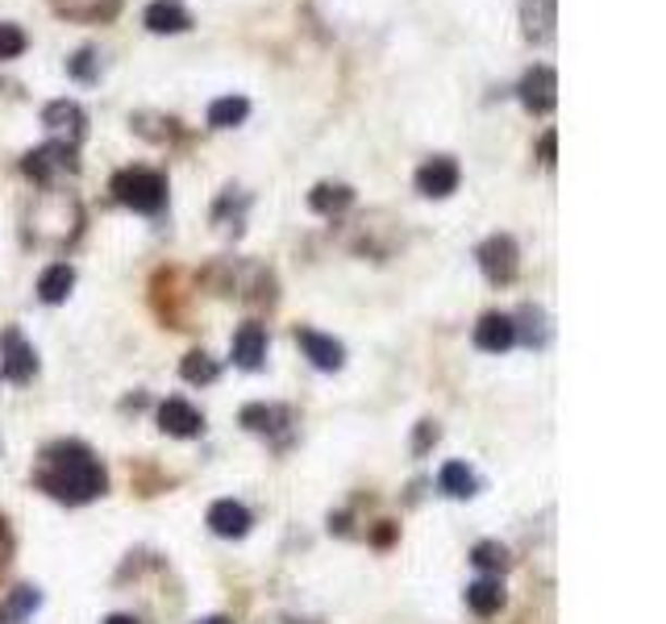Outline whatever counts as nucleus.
Listing matches in <instances>:
<instances>
[{"instance_id": "423d86ee", "label": "nucleus", "mask_w": 666, "mask_h": 624, "mask_svg": "<svg viewBox=\"0 0 666 624\" xmlns=\"http://www.w3.org/2000/svg\"><path fill=\"white\" fill-rule=\"evenodd\" d=\"M0 375L9 383H29L38 375V354L25 342L17 329H4L0 333Z\"/></svg>"}, {"instance_id": "c85d7f7f", "label": "nucleus", "mask_w": 666, "mask_h": 624, "mask_svg": "<svg viewBox=\"0 0 666 624\" xmlns=\"http://www.w3.org/2000/svg\"><path fill=\"white\" fill-rule=\"evenodd\" d=\"M538 159L546 162V167H554V159H558V134L554 130H546L542 142H538Z\"/></svg>"}, {"instance_id": "cd10ccee", "label": "nucleus", "mask_w": 666, "mask_h": 624, "mask_svg": "<svg viewBox=\"0 0 666 624\" xmlns=\"http://www.w3.org/2000/svg\"><path fill=\"white\" fill-rule=\"evenodd\" d=\"M25 47H29V38H25L22 25L0 22V59H17V54H25Z\"/></svg>"}, {"instance_id": "7c9ffc66", "label": "nucleus", "mask_w": 666, "mask_h": 624, "mask_svg": "<svg viewBox=\"0 0 666 624\" xmlns=\"http://www.w3.org/2000/svg\"><path fill=\"white\" fill-rule=\"evenodd\" d=\"M104 624H138V621H134V616H121V612H118V616H109Z\"/></svg>"}, {"instance_id": "aec40b11", "label": "nucleus", "mask_w": 666, "mask_h": 624, "mask_svg": "<svg viewBox=\"0 0 666 624\" xmlns=\"http://www.w3.org/2000/svg\"><path fill=\"white\" fill-rule=\"evenodd\" d=\"M250 117V100L246 96H217L213 105H209V125L213 130H234V125H242Z\"/></svg>"}, {"instance_id": "b1692460", "label": "nucleus", "mask_w": 666, "mask_h": 624, "mask_svg": "<svg viewBox=\"0 0 666 624\" xmlns=\"http://www.w3.org/2000/svg\"><path fill=\"white\" fill-rule=\"evenodd\" d=\"M67 75L75 84H100V50L96 47H79L67 59Z\"/></svg>"}, {"instance_id": "7ed1b4c3", "label": "nucleus", "mask_w": 666, "mask_h": 624, "mask_svg": "<svg viewBox=\"0 0 666 624\" xmlns=\"http://www.w3.org/2000/svg\"><path fill=\"white\" fill-rule=\"evenodd\" d=\"M22 171L34 184H54V175H75L79 159H75L72 142H47V146H38V150L25 155Z\"/></svg>"}, {"instance_id": "4be33fe9", "label": "nucleus", "mask_w": 666, "mask_h": 624, "mask_svg": "<svg viewBox=\"0 0 666 624\" xmlns=\"http://www.w3.org/2000/svg\"><path fill=\"white\" fill-rule=\"evenodd\" d=\"M513 329H517V338H525L529 346H546L550 342V321L542 308H533V304H525L521 313L513 317Z\"/></svg>"}, {"instance_id": "2eb2a0df", "label": "nucleus", "mask_w": 666, "mask_h": 624, "mask_svg": "<svg viewBox=\"0 0 666 624\" xmlns=\"http://www.w3.org/2000/svg\"><path fill=\"white\" fill-rule=\"evenodd\" d=\"M250 512H246V504H238V500H217L213 509H209V529L217 533V537H246L250 533Z\"/></svg>"}, {"instance_id": "c756f323", "label": "nucleus", "mask_w": 666, "mask_h": 624, "mask_svg": "<svg viewBox=\"0 0 666 624\" xmlns=\"http://www.w3.org/2000/svg\"><path fill=\"white\" fill-rule=\"evenodd\" d=\"M437 438H442V433H437V425H433V420H421V429H417V441H412V450H417V454H425V450Z\"/></svg>"}, {"instance_id": "9b49d317", "label": "nucleus", "mask_w": 666, "mask_h": 624, "mask_svg": "<svg viewBox=\"0 0 666 624\" xmlns=\"http://www.w3.org/2000/svg\"><path fill=\"white\" fill-rule=\"evenodd\" d=\"M517 342V329H513V317L508 313H483L476 325V346L483 354H504V350Z\"/></svg>"}, {"instance_id": "9d476101", "label": "nucleus", "mask_w": 666, "mask_h": 624, "mask_svg": "<svg viewBox=\"0 0 666 624\" xmlns=\"http://www.w3.org/2000/svg\"><path fill=\"white\" fill-rule=\"evenodd\" d=\"M143 25L150 34H188L192 13L180 4V0H150L143 13Z\"/></svg>"}, {"instance_id": "39448f33", "label": "nucleus", "mask_w": 666, "mask_h": 624, "mask_svg": "<svg viewBox=\"0 0 666 624\" xmlns=\"http://www.w3.org/2000/svg\"><path fill=\"white\" fill-rule=\"evenodd\" d=\"M517 100H521L533 117L554 113V105H558V75H554V68L538 63V68L525 71L521 84H517Z\"/></svg>"}, {"instance_id": "a878e982", "label": "nucleus", "mask_w": 666, "mask_h": 624, "mask_svg": "<svg viewBox=\"0 0 666 624\" xmlns=\"http://www.w3.org/2000/svg\"><path fill=\"white\" fill-rule=\"evenodd\" d=\"M180 375H184L188 383H213L217 375H221V367H217L205 350H192L188 358H184V367H180Z\"/></svg>"}, {"instance_id": "20e7f679", "label": "nucleus", "mask_w": 666, "mask_h": 624, "mask_svg": "<svg viewBox=\"0 0 666 624\" xmlns=\"http://www.w3.org/2000/svg\"><path fill=\"white\" fill-rule=\"evenodd\" d=\"M476 258H479V271L488 276V283H496V287L513 283L517 271H521V250H517V242L508 233H492L476 250Z\"/></svg>"}, {"instance_id": "bb28decb", "label": "nucleus", "mask_w": 666, "mask_h": 624, "mask_svg": "<svg viewBox=\"0 0 666 624\" xmlns=\"http://www.w3.org/2000/svg\"><path fill=\"white\" fill-rule=\"evenodd\" d=\"M471 562H476L479 571H488V575H499V571H508V550L499 541H479L476 550H471Z\"/></svg>"}, {"instance_id": "6ab92c4d", "label": "nucleus", "mask_w": 666, "mask_h": 624, "mask_svg": "<svg viewBox=\"0 0 666 624\" xmlns=\"http://www.w3.org/2000/svg\"><path fill=\"white\" fill-rule=\"evenodd\" d=\"M437 487H442L451 500H471L479 491V479L467 463H446L442 466V475H437Z\"/></svg>"}, {"instance_id": "393cba45", "label": "nucleus", "mask_w": 666, "mask_h": 624, "mask_svg": "<svg viewBox=\"0 0 666 624\" xmlns=\"http://www.w3.org/2000/svg\"><path fill=\"white\" fill-rule=\"evenodd\" d=\"M38 603H42V596H38L34 587H17V591L9 596V603L0 608V624H9V621H25V616H29V612H34Z\"/></svg>"}, {"instance_id": "1a4fd4ad", "label": "nucleus", "mask_w": 666, "mask_h": 624, "mask_svg": "<svg viewBox=\"0 0 666 624\" xmlns=\"http://www.w3.org/2000/svg\"><path fill=\"white\" fill-rule=\"evenodd\" d=\"M296 346L305 350V358L317 370H342V363H346V346L330 333H317V329H296Z\"/></svg>"}, {"instance_id": "412c9836", "label": "nucleus", "mask_w": 666, "mask_h": 624, "mask_svg": "<svg viewBox=\"0 0 666 624\" xmlns=\"http://www.w3.org/2000/svg\"><path fill=\"white\" fill-rule=\"evenodd\" d=\"M287 420V408H275V404H250V408H242V425L250 429V433H280Z\"/></svg>"}, {"instance_id": "2f4dec72", "label": "nucleus", "mask_w": 666, "mask_h": 624, "mask_svg": "<svg viewBox=\"0 0 666 624\" xmlns=\"http://www.w3.org/2000/svg\"><path fill=\"white\" fill-rule=\"evenodd\" d=\"M200 624H230L225 616H209V621H200Z\"/></svg>"}, {"instance_id": "f257e3e1", "label": "nucleus", "mask_w": 666, "mask_h": 624, "mask_svg": "<svg viewBox=\"0 0 666 624\" xmlns=\"http://www.w3.org/2000/svg\"><path fill=\"white\" fill-rule=\"evenodd\" d=\"M38 487L63 504H88L104 491V470H100L88 445L59 441L47 450V466L38 470Z\"/></svg>"}, {"instance_id": "dca6fc26", "label": "nucleus", "mask_w": 666, "mask_h": 624, "mask_svg": "<svg viewBox=\"0 0 666 624\" xmlns=\"http://www.w3.org/2000/svg\"><path fill=\"white\" fill-rule=\"evenodd\" d=\"M262 358H267V329L259 321H246L234 333V363L242 370H259Z\"/></svg>"}, {"instance_id": "a211bd4d", "label": "nucleus", "mask_w": 666, "mask_h": 624, "mask_svg": "<svg viewBox=\"0 0 666 624\" xmlns=\"http://www.w3.org/2000/svg\"><path fill=\"white\" fill-rule=\"evenodd\" d=\"M309 205L312 212H325V217H333V212H346V208L355 205V187L350 184H317L309 192Z\"/></svg>"}, {"instance_id": "f8f14e48", "label": "nucleus", "mask_w": 666, "mask_h": 624, "mask_svg": "<svg viewBox=\"0 0 666 624\" xmlns=\"http://www.w3.org/2000/svg\"><path fill=\"white\" fill-rule=\"evenodd\" d=\"M558 25V0H521V29L529 42H550Z\"/></svg>"}, {"instance_id": "6e6552de", "label": "nucleus", "mask_w": 666, "mask_h": 624, "mask_svg": "<svg viewBox=\"0 0 666 624\" xmlns=\"http://www.w3.org/2000/svg\"><path fill=\"white\" fill-rule=\"evenodd\" d=\"M42 125H47L50 134H59L63 142H79L88 134V113H84V105L79 100H50L47 109H42Z\"/></svg>"}, {"instance_id": "4468645a", "label": "nucleus", "mask_w": 666, "mask_h": 624, "mask_svg": "<svg viewBox=\"0 0 666 624\" xmlns=\"http://www.w3.org/2000/svg\"><path fill=\"white\" fill-rule=\"evenodd\" d=\"M159 425L171 438H196L205 429V416L196 413L188 400H166V404H159Z\"/></svg>"}, {"instance_id": "ddd939ff", "label": "nucleus", "mask_w": 666, "mask_h": 624, "mask_svg": "<svg viewBox=\"0 0 666 624\" xmlns=\"http://www.w3.org/2000/svg\"><path fill=\"white\" fill-rule=\"evenodd\" d=\"M121 4L125 0H50V9L59 13V17H67V22H113L121 13Z\"/></svg>"}, {"instance_id": "5701e85b", "label": "nucleus", "mask_w": 666, "mask_h": 624, "mask_svg": "<svg viewBox=\"0 0 666 624\" xmlns=\"http://www.w3.org/2000/svg\"><path fill=\"white\" fill-rule=\"evenodd\" d=\"M467 603H471V612L476 616H492L504 608V587H499V578H479L467 587Z\"/></svg>"}, {"instance_id": "f3484780", "label": "nucleus", "mask_w": 666, "mask_h": 624, "mask_svg": "<svg viewBox=\"0 0 666 624\" xmlns=\"http://www.w3.org/2000/svg\"><path fill=\"white\" fill-rule=\"evenodd\" d=\"M72 287H75L72 262H54V267H47L42 279H38V296H42V304H63Z\"/></svg>"}, {"instance_id": "0eeeda50", "label": "nucleus", "mask_w": 666, "mask_h": 624, "mask_svg": "<svg viewBox=\"0 0 666 624\" xmlns=\"http://www.w3.org/2000/svg\"><path fill=\"white\" fill-rule=\"evenodd\" d=\"M458 180H462V171H458V162L451 155H437V159H429L417 167V192L429 196V200H446L451 192H458Z\"/></svg>"}, {"instance_id": "f03ea898", "label": "nucleus", "mask_w": 666, "mask_h": 624, "mask_svg": "<svg viewBox=\"0 0 666 624\" xmlns=\"http://www.w3.org/2000/svg\"><path fill=\"white\" fill-rule=\"evenodd\" d=\"M113 196H118L125 208L155 217V212H163V205H166V180L159 171H150V167H125V171L113 175Z\"/></svg>"}]
</instances>
